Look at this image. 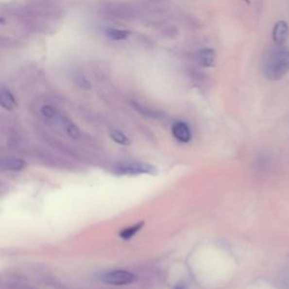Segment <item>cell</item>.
<instances>
[{
    "label": "cell",
    "mask_w": 289,
    "mask_h": 289,
    "mask_svg": "<svg viewBox=\"0 0 289 289\" xmlns=\"http://www.w3.org/2000/svg\"><path fill=\"white\" fill-rule=\"evenodd\" d=\"M142 227H144V221H140V222H138V224L130 226V227L124 228L123 231H121L119 236L122 239H124V241H128V239L134 238V236L137 234V233L140 231Z\"/></svg>",
    "instance_id": "30bf717a"
},
{
    "label": "cell",
    "mask_w": 289,
    "mask_h": 289,
    "mask_svg": "<svg viewBox=\"0 0 289 289\" xmlns=\"http://www.w3.org/2000/svg\"><path fill=\"white\" fill-rule=\"evenodd\" d=\"M174 289H186V287H184L183 285H179V286L175 287V288H174Z\"/></svg>",
    "instance_id": "2e32d148"
},
{
    "label": "cell",
    "mask_w": 289,
    "mask_h": 289,
    "mask_svg": "<svg viewBox=\"0 0 289 289\" xmlns=\"http://www.w3.org/2000/svg\"><path fill=\"white\" fill-rule=\"evenodd\" d=\"M110 137L114 142H117V144L119 145H122V146L130 145V139H129L127 136L120 130H112L110 134Z\"/></svg>",
    "instance_id": "7c38bea8"
},
{
    "label": "cell",
    "mask_w": 289,
    "mask_h": 289,
    "mask_svg": "<svg viewBox=\"0 0 289 289\" xmlns=\"http://www.w3.org/2000/svg\"><path fill=\"white\" fill-rule=\"evenodd\" d=\"M172 134L173 137L176 139L177 141L180 142H189L192 138V134H191V130L186 122H182V121H176L175 123L173 124L172 127Z\"/></svg>",
    "instance_id": "5b68a950"
},
{
    "label": "cell",
    "mask_w": 289,
    "mask_h": 289,
    "mask_svg": "<svg viewBox=\"0 0 289 289\" xmlns=\"http://www.w3.org/2000/svg\"><path fill=\"white\" fill-rule=\"evenodd\" d=\"M101 280L104 284L113 285V286H123V285H130L136 280L134 273L125 270H113L110 272L102 274Z\"/></svg>",
    "instance_id": "3957f363"
},
{
    "label": "cell",
    "mask_w": 289,
    "mask_h": 289,
    "mask_svg": "<svg viewBox=\"0 0 289 289\" xmlns=\"http://www.w3.org/2000/svg\"><path fill=\"white\" fill-rule=\"evenodd\" d=\"M245 1H246V2H250V0H245Z\"/></svg>",
    "instance_id": "e0dca14e"
},
{
    "label": "cell",
    "mask_w": 289,
    "mask_h": 289,
    "mask_svg": "<svg viewBox=\"0 0 289 289\" xmlns=\"http://www.w3.org/2000/svg\"><path fill=\"white\" fill-rule=\"evenodd\" d=\"M41 113L44 118H47L49 120H53V119H58L60 117V114L58 113V111L55 107L51 106V105H44L42 106L41 109Z\"/></svg>",
    "instance_id": "5bb4252c"
},
{
    "label": "cell",
    "mask_w": 289,
    "mask_h": 289,
    "mask_svg": "<svg viewBox=\"0 0 289 289\" xmlns=\"http://www.w3.org/2000/svg\"><path fill=\"white\" fill-rule=\"evenodd\" d=\"M134 107L138 111L139 113H141L142 116H146V117H149V118L161 117V113H159V112H155V111L148 109V107H144V106L139 105L138 103H134Z\"/></svg>",
    "instance_id": "9a60e30c"
},
{
    "label": "cell",
    "mask_w": 289,
    "mask_h": 289,
    "mask_svg": "<svg viewBox=\"0 0 289 289\" xmlns=\"http://www.w3.org/2000/svg\"><path fill=\"white\" fill-rule=\"evenodd\" d=\"M74 83L76 84V86H77L78 88H81L83 90H88L92 88V85H90L89 81L86 78L85 75L82 74V72H77V74H75Z\"/></svg>",
    "instance_id": "4fadbf2b"
},
{
    "label": "cell",
    "mask_w": 289,
    "mask_h": 289,
    "mask_svg": "<svg viewBox=\"0 0 289 289\" xmlns=\"http://www.w3.org/2000/svg\"><path fill=\"white\" fill-rule=\"evenodd\" d=\"M26 166V163L23 159L17 157L2 158L1 170H22Z\"/></svg>",
    "instance_id": "9c48e42d"
},
{
    "label": "cell",
    "mask_w": 289,
    "mask_h": 289,
    "mask_svg": "<svg viewBox=\"0 0 289 289\" xmlns=\"http://www.w3.org/2000/svg\"><path fill=\"white\" fill-rule=\"evenodd\" d=\"M106 36L113 41H122L128 39L130 35V32L127 30H117V29H109L106 30Z\"/></svg>",
    "instance_id": "8fae6325"
},
{
    "label": "cell",
    "mask_w": 289,
    "mask_h": 289,
    "mask_svg": "<svg viewBox=\"0 0 289 289\" xmlns=\"http://www.w3.org/2000/svg\"><path fill=\"white\" fill-rule=\"evenodd\" d=\"M59 122L61 123V127L64 128V130L66 131L69 137L72 139H77L81 137V130L72 121L69 119V118L65 117V116H60L58 118Z\"/></svg>",
    "instance_id": "8992f818"
},
{
    "label": "cell",
    "mask_w": 289,
    "mask_h": 289,
    "mask_svg": "<svg viewBox=\"0 0 289 289\" xmlns=\"http://www.w3.org/2000/svg\"><path fill=\"white\" fill-rule=\"evenodd\" d=\"M0 104H1L3 109L9 111L15 109L17 105L15 96L13 95V93L9 89L5 88V87H2L1 90H0Z\"/></svg>",
    "instance_id": "ba28073f"
},
{
    "label": "cell",
    "mask_w": 289,
    "mask_h": 289,
    "mask_svg": "<svg viewBox=\"0 0 289 289\" xmlns=\"http://www.w3.org/2000/svg\"><path fill=\"white\" fill-rule=\"evenodd\" d=\"M215 51L212 49L204 48L198 52V61L203 67H212L215 64Z\"/></svg>",
    "instance_id": "52a82bcc"
},
{
    "label": "cell",
    "mask_w": 289,
    "mask_h": 289,
    "mask_svg": "<svg viewBox=\"0 0 289 289\" xmlns=\"http://www.w3.org/2000/svg\"><path fill=\"white\" fill-rule=\"evenodd\" d=\"M113 172L118 175H141L156 174L155 166L140 162H121L113 166Z\"/></svg>",
    "instance_id": "7a4b0ae2"
},
{
    "label": "cell",
    "mask_w": 289,
    "mask_h": 289,
    "mask_svg": "<svg viewBox=\"0 0 289 289\" xmlns=\"http://www.w3.org/2000/svg\"><path fill=\"white\" fill-rule=\"evenodd\" d=\"M289 72V48L274 45L267 53L263 64V74L269 81H280Z\"/></svg>",
    "instance_id": "6da1fadb"
},
{
    "label": "cell",
    "mask_w": 289,
    "mask_h": 289,
    "mask_svg": "<svg viewBox=\"0 0 289 289\" xmlns=\"http://www.w3.org/2000/svg\"><path fill=\"white\" fill-rule=\"evenodd\" d=\"M289 36V26L288 23L285 20H278L274 24L272 30V40L274 44L277 45H285Z\"/></svg>",
    "instance_id": "277c9868"
}]
</instances>
